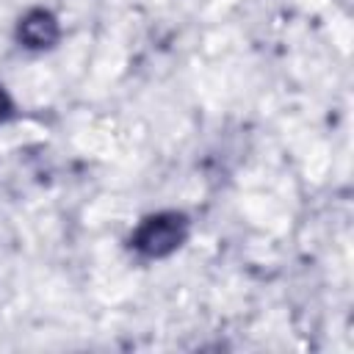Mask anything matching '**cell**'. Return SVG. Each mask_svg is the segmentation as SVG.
<instances>
[{"instance_id": "6da1fadb", "label": "cell", "mask_w": 354, "mask_h": 354, "mask_svg": "<svg viewBox=\"0 0 354 354\" xmlns=\"http://www.w3.org/2000/svg\"><path fill=\"white\" fill-rule=\"evenodd\" d=\"M191 235V218L183 210L147 213L127 235V249L141 260H166L185 246Z\"/></svg>"}, {"instance_id": "7a4b0ae2", "label": "cell", "mask_w": 354, "mask_h": 354, "mask_svg": "<svg viewBox=\"0 0 354 354\" xmlns=\"http://www.w3.org/2000/svg\"><path fill=\"white\" fill-rule=\"evenodd\" d=\"M14 39L19 47L30 50V53H44V50H53L58 41H61V22L58 17L44 8V6H33L28 8L17 25H14Z\"/></svg>"}, {"instance_id": "3957f363", "label": "cell", "mask_w": 354, "mask_h": 354, "mask_svg": "<svg viewBox=\"0 0 354 354\" xmlns=\"http://www.w3.org/2000/svg\"><path fill=\"white\" fill-rule=\"evenodd\" d=\"M17 113V105H14V97L8 94V88L0 83V124H6L8 119H14Z\"/></svg>"}]
</instances>
